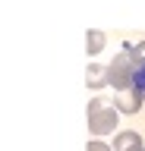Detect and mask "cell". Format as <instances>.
Returning a JSON list of instances; mask_svg holds the SVG:
<instances>
[{
	"mask_svg": "<svg viewBox=\"0 0 145 151\" xmlns=\"http://www.w3.org/2000/svg\"><path fill=\"white\" fill-rule=\"evenodd\" d=\"M133 91L139 94V98H145V66H139L133 73Z\"/></svg>",
	"mask_w": 145,
	"mask_h": 151,
	"instance_id": "obj_1",
	"label": "cell"
}]
</instances>
